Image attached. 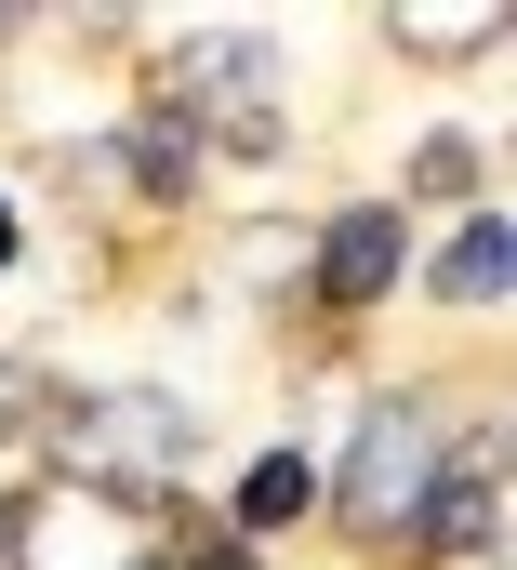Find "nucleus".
<instances>
[{"instance_id":"obj_1","label":"nucleus","mask_w":517,"mask_h":570,"mask_svg":"<svg viewBox=\"0 0 517 570\" xmlns=\"http://www.w3.org/2000/svg\"><path fill=\"white\" fill-rule=\"evenodd\" d=\"M425 491H438V412H425V399H372V412H359V451H345V478H332L345 531H411Z\"/></svg>"},{"instance_id":"obj_5","label":"nucleus","mask_w":517,"mask_h":570,"mask_svg":"<svg viewBox=\"0 0 517 570\" xmlns=\"http://www.w3.org/2000/svg\"><path fill=\"white\" fill-rule=\"evenodd\" d=\"M491 531H505V451H491V438H465V464H451V491H438L425 544H438V558H491Z\"/></svg>"},{"instance_id":"obj_7","label":"nucleus","mask_w":517,"mask_h":570,"mask_svg":"<svg viewBox=\"0 0 517 570\" xmlns=\"http://www.w3.org/2000/svg\"><path fill=\"white\" fill-rule=\"evenodd\" d=\"M438 305H505V226H491V213L438 253Z\"/></svg>"},{"instance_id":"obj_6","label":"nucleus","mask_w":517,"mask_h":570,"mask_svg":"<svg viewBox=\"0 0 517 570\" xmlns=\"http://www.w3.org/2000/svg\"><path fill=\"white\" fill-rule=\"evenodd\" d=\"M305 504H319V464L305 451H265L253 478H240V531H292Z\"/></svg>"},{"instance_id":"obj_8","label":"nucleus","mask_w":517,"mask_h":570,"mask_svg":"<svg viewBox=\"0 0 517 570\" xmlns=\"http://www.w3.org/2000/svg\"><path fill=\"white\" fill-rule=\"evenodd\" d=\"M386 40H398V53H491V40H505V13H398Z\"/></svg>"},{"instance_id":"obj_9","label":"nucleus","mask_w":517,"mask_h":570,"mask_svg":"<svg viewBox=\"0 0 517 570\" xmlns=\"http://www.w3.org/2000/svg\"><path fill=\"white\" fill-rule=\"evenodd\" d=\"M411 173H425V199H465V186H478V146H465V134H438Z\"/></svg>"},{"instance_id":"obj_2","label":"nucleus","mask_w":517,"mask_h":570,"mask_svg":"<svg viewBox=\"0 0 517 570\" xmlns=\"http://www.w3.org/2000/svg\"><path fill=\"white\" fill-rule=\"evenodd\" d=\"M159 107H173L199 146L265 159V146H279V53H265V40H199V53L173 67V94H159Z\"/></svg>"},{"instance_id":"obj_11","label":"nucleus","mask_w":517,"mask_h":570,"mask_svg":"<svg viewBox=\"0 0 517 570\" xmlns=\"http://www.w3.org/2000/svg\"><path fill=\"white\" fill-rule=\"evenodd\" d=\"M0 266H13V213H0Z\"/></svg>"},{"instance_id":"obj_4","label":"nucleus","mask_w":517,"mask_h":570,"mask_svg":"<svg viewBox=\"0 0 517 570\" xmlns=\"http://www.w3.org/2000/svg\"><path fill=\"white\" fill-rule=\"evenodd\" d=\"M305 266H319L332 305H372V292L398 279V213H386V199H372V213H332V226L305 239Z\"/></svg>"},{"instance_id":"obj_3","label":"nucleus","mask_w":517,"mask_h":570,"mask_svg":"<svg viewBox=\"0 0 517 570\" xmlns=\"http://www.w3.org/2000/svg\"><path fill=\"white\" fill-rule=\"evenodd\" d=\"M67 451L107 464V491H133V478H173L186 464V412L159 385H107V399H67Z\"/></svg>"},{"instance_id":"obj_10","label":"nucleus","mask_w":517,"mask_h":570,"mask_svg":"<svg viewBox=\"0 0 517 570\" xmlns=\"http://www.w3.org/2000/svg\"><path fill=\"white\" fill-rule=\"evenodd\" d=\"M186 570H253V558H240V544H199V558H186Z\"/></svg>"}]
</instances>
